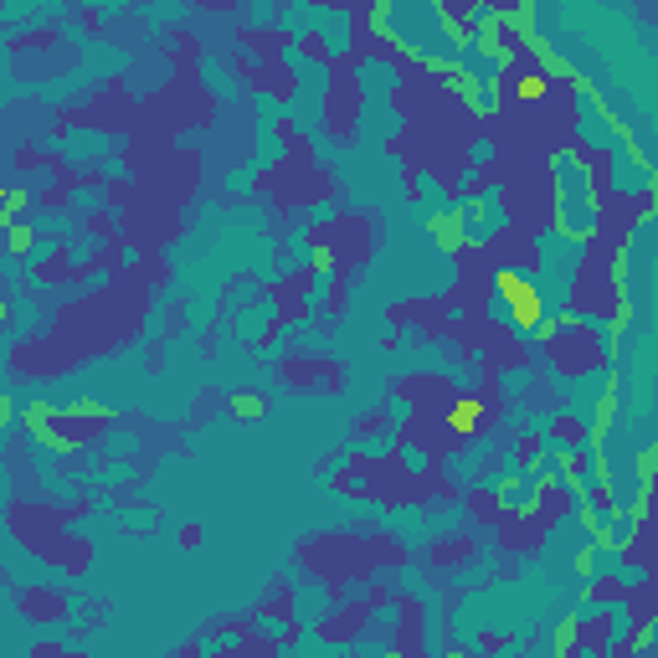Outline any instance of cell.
I'll list each match as a JSON object with an SVG mask.
<instances>
[{
  "instance_id": "obj_1",
  "label": "cell",
  "mask_w": 658,
  "mask_h": 658,
  "mask_svg": "<svg viewBox=\"0 0 658 658\" xmlns=\"http://www.w3.org/2000/svg\"><path fill=\"white\" fill-rule=\"evenodd\" d=\"M499 299L509 303V314H515L519 329H535L540 314H545V303H540L535 284H530V278H519V273H499Z\"/></svg>"
},
{
  "instance_id": "obj_2",
  "label": "cell",
  "mask_w": 658,
  "mask_h": 658,
  "mask_svg": "<svg viewBox=\"0 0 658 658\" xmlns=\"http://www.w3.org/2000/svg\"><path fill=\"white\" fill-rule=\"evenodd\" d=\"M428 231H432V242H437L443 252H458L463 248V212H432Z\"/></svg>"
},
{
  "instance_id": "obj_3",
  "label": "cell",
  "mask_w": 658,
  "mask_h": 658,
  "mask_svg": "<svg viewBox=\"0 0 658 658\" xmlns=\"http://www.w3.org/2000/svg\"><path fill=\"white\" fill-rule=\"evenodd\" d=\"M612 407H617V392L607 386L602 401H597V417H591V453H602V443H607V428H612Z\"/></svg>"
},
{
  "instance_id": "obj_4",
  "label": "cell",
  "mask_w": 658,
  "mask_h": 658,
  "mask_svg": "<svg viewBox=\"0 0 658 658\" xmlns=\"http://www.w3.org/2000/svg\"><path fill=\"white\" fill-rule=\"evenodd\" d=\"M52 417H57V407H47V401H32V407H26V428L36 432V437H41V443L52 447L57 443V432H52Z\"/></svg>"
},
{
  "instance_id": "obj_5",
  "label": "cell",
  "mask_w": 658,
  "mask_h": 658,
  "mask_svg": "<svg viewBox=\"0 0 658 658\" xmlns=\"http://www.w3.org/2000/svg\"><path fill=\"white\" fill-rule=\"evenodd\" d=\"M437 21H443V32H447V41H453V47H473V21L453 16V11H437Z\"/></svg>"
},
{
  "instance_id": "obj_6",
  "label": "cell",
  "mask_w": 658,
  "mask_h": 658,
  "mask_svg": "<svg viewBox=\"0 0 658 658\" xmlns=\"http://www.w3.org/2000/svg\"><path fill=\"white\" fill-rule=\"evenodd\" d=\"M447 422H453L458 432H473L479 428V401H458V407L447 411Z\"/></svg>"
},
{
  "instance_id": "obj_7",
  "label": "cell",
  "mask_w": 658,
  "mask_h": 658,
  "mask_svg": "<svg viewBox=\"0 0 658 658\" xmlns=\"http://www.w3.org/2000/svg\"><path fill=\"white\" fill-rule=\"evenodd\" d=\"M21 206H26V191H5V206H0V227H16Z\"/></svg>"
},
{
  "instance_id": "obj_8",
  "label": "cell",
  "mask_w": 658,
  "mask_h": 658,
  "mask_svg": "<svg viewBox=\"0 0 658 658\" xmlns=\"http://www.w3.org/2000/svg\"><path fill=\"white\" fill-rule=\"evenodd\" d=\"M231 411H237V417H263V396H257V392L231 396Z\"/></svg>"
},
{
  "instance_id": "obj_9",
  "label": "cell",
  "mask_w": 658,
  "mask_h": 658,
  "mask_svg": "<svg viewBox=\"0 0 658 658\" xmlns=\"http://www.w3.org/2000/svg\"><path fill=\"white\" fill-rule=\"evenodd\" d=\"M540 93H545V72H525V77H519V98L530 104V98H540Z\"/></svg>"
},
{
  "instance_id": "obj_10",
  "label": "cell",
  "mask_w": 658,
  "mask_h": 658,
  "mask_svg": "<svg viewBox=\"0 0 658 658\" xmlns=\"http://www.w3.org/2000/svg\"><path fill=\"white\" fill-rule=\"evenodd\" d=\"M11 252H32V227H11Z\"/></svg>"
},
{
  "instance_id": "obj_11",
  "label": "cell",
  "mask_w": 658,
  "mask_h": 658,
  "mask_svg": "<svg viewBox=\"0 0 658 658\" xmlns=\"http://www.w3.org/2000/svg\"><path fill=\"white\" fill-rule=\"evenodd\" d=\"M591 566H597V551H591V545H581V551H576V571H581V576H591Z\"/></svg>"
},
{
  "instance_id": "obj_12",
  "label": "cell",
  "mask_w": 658,
  "mask_h": 658,
  "mask_svg": "<svg viewBox=\"0 0 658 658\" xmlns=\"http://www.w3.org/2000/svg\"><path fill=\"white\" fill-rule=\"evenodd\" d=\"M11 411H16L11 407V396H0V432H5V422H11Z\"/></svg>"
},
{
  "instance_id": "obj_13",
  "label": "cell",
  "mask_w": 658,
  "mask_h": 658,
  "mask_svg": "<svg viewBox=\"0 0 658 658\" xmlns=\"http://www.w3.org/2000/svg\"><path fill=\"white\" fill-rule=\"evenodd\" d=\"M0 320H5V309H0Z\"/></svg>"
}]
</instances>
